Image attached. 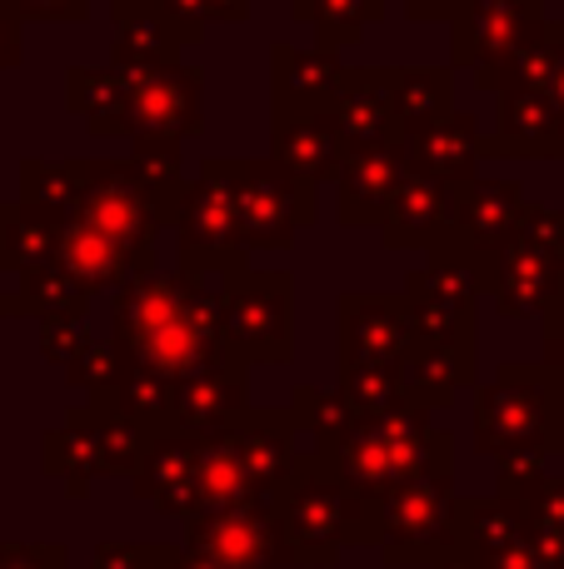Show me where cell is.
Segmentation results:
<instances>
[{
	"instance_id": "4fadbf2b",
	"label": "cell",
	"mask_w": 564,
	"mask_h": 569,
	"mask_svg": "<svg viewBox=\"0 0 564 569\" xmlns=\"http://www.w3.org/2000/svg\"><path fill=\"white\" fill-rule=\"evenodd\" d=\"M185 550L220 569H285L280 555V530H275V505L255 500L240 510H215L195 515L185 525Z\"/></svg>"
},
{
	"instance_id": "f5cc1de1",
	"label": "cell",
	"mask_w": 564,
	"mask_h": 569,
	"mask_svg": "<svg viewBox=\"0 0 564 569\" xmlns=\"http://www.w3.org/2000/svg\"><path fill=\"white\" fill-rule=\"evenodd\" d=\"M20 56H26V20H20L16 10L0 6V76L16 70Z\"/></svg>"
},
{
	"instance_id": "6da1fadb",
	"label": "cell",
	"mask_w": 564,
	"mask_h": 569,
	"mask_svg": "<svg viewBox=\"0 0 564 569\" xmlns=\"http://www.w3.org/2000/svg\"><path fill=\"white\" fill-rule=\"evenodd\" d=\"M110 335H115L120 360L165 375L170 385L230 355L220 284L185 270H155V276L120 284L110 295Z\"/></svg>"
},
{
	"instance_id": "ffe728a7",
	"label": "cell",
	"mask_w": 564,
	"mask_h": 569,
	"mask_svg": "<svg viewBox=\"0 0 564 569\" xmlns=\"http://www.w3.org/2000/svg\"><path fill=\"white\" fill-rule=\"evenodd\" d=\"M330 116H335L350 150L405 146L395 120V100H390V66H350Z\"/></svg>"
},
{
	"instance_id": "3957f363",
	"label": "cell",
	"mask_w": 564,
	"mask_h": 569,
	"mask_svg": "<svg viewBox=\"0 0 564 569\" xmlns=\"http://www.w3.org/2000/svg\"><path fill=\"white\" fill-rule=\"evenodd\" d=\"M475 450L500 460L515 450L564 455V375L545 360H505L475 390Z\"/></svg>"
},
{
	"instance_id": "f1b7e54d",
	"label": "cell",
	"mask_w": 564,
	"mask_h": 569,
	"mask_svg": "<svg viewBox=\"0 0 564 569\" xmlns=\"http://www.w3.org/2000/svg\"><path fill=\"white\" fill-rule=\"evenodd\" d=\"M530 540V515L525 505L505 500V495H460L455 500V545L480 560L515 550Z\"/></svg>"
},
{
	"instance_id": "30bf717a",
	"label": "cell",
	"mask_w": 564,
	"mask_h": 569,
	"mask_svg": "<svg viewBox=\"0 0 564 569\" xmlns=\"http://www.w3.org/2000/svg\"><path fill=\"white\" fill-rule=\"evenodd\" d=\"M130 80V140L185 146L205 130V76L185 60L155 70H125Z\"/></svg>"
},
{
	"instance_id": "1f68e13d",
	"label": "cell",
	"mask_w": 564,
	"mask_h": 569,
	"mask_svg": "<svg viewBox=\"0 0 564 569\" xmlns=\"http://www.w3.org/2000/svg\"><path fill=\"white\" fill-rule=\"evenodd\" d=\"M90 300L95 295L85 290L75 276H70L66 266H46V270H26V276H16V284L6 290V300H0V310L6 315H30V320H90Z\"/></svg>"
},
{
	"instance_id": "74e56055",
	"label": "cell",
	"mask_w": 564,
	"mask_h": 569,
	"mask_svg": "<svg viewBox=\"0 0 564 569\" xmlns=\"http://www.w3.org/2000/svg\"><path fill=\"white\" fill-rule=\"evenodd\" d=\"M255 500H260V490L250 480V470L240 465L230 435L205 440V450H200V515L240 510V505H255Z\"/></svg>"
},
{
	"instance_id": "f907efd6",
	"label": "cell",
	"mask_w": 564,
	"mask_h": 569,
	"mask_svg": "<svg viewBox=\"0 0 564 569\" xmlns=\"http://www.w3.org/2000/svg\"><path fill=\"white\" fill-rule=\"evenodd\" d=\"M530 535H564V475H550L535 490V500L525 505Z\"/></svg>"
},
{
	"instance_id": "d6986e66",
	"label": "cell",
	"mask_w": 564,
	"mask_h": 569,
	"mask_svg": "<svg viewBox=\"0 0 564 569\" xmlns=\"http://www.w3.org/2000/svg\"><path fill=\"white\" fill-rule=\"evenodd\" d=\"M230 445H235L240 465H245L250 480H255L260 500H275L280 485L295 475L300 455H305L300 450V425H295V415H290V405L285 410H260V405H250V415L230 430Z\"/></svg>"
},
{
	"instance_id": "7a4b0ae2",
	"label": "cell",
	"mask_w": 564,
	"mask_h": 569,
	"mask_svg": "<svg viewBox=\"0 0 564 569\" xmlns=\"http://www.w3.org/2000/svg\"><path fill=\"white\" fill-rule=\"evenodd\" d=\"M275 530L285 569H335L340 550H380V505H365L340 480L335 460L305 450L275 500Z\"/></svg>"
},
{
	"instance_id": "94428289",
	"label": "cell",
	"mask_w": 564,
	"mask_h": 569,
	"mask_svg": "<svg viewBox=\"0 0 564 569\" xmlns=\"http://www.w3.org/2000/svg\"><path fill=\"white\" fill-rule=\"evenodd\" d=\"M0 270H6V266H0ZM0 300H6V284H0ZM0 320H6V310H0Z\"/></svg>"
},
{
	"instance_id": "e0dca14e",
	"label": "cell",
	"mask_w": 564,
	"mask_h": 569,
	"mask_svg": "<svg viewBox=\"0 0 564 569\" xmlns=\"http://www.w3.org/2000/svg\"><path fill=\"white\" fill-rule=\"evenodd\" d=\"M200 450H205V440H195V435H180V430L155 435L140 470L130 475L135 500L155 505L160 515L190 525L200 515Z\"/></svg>"
},
{
	"instance_id": "681fc988",
	"label": "cell",
	"mask_w": 564,
	"mask_h": 569,
	"mask_svg": "<svg viewBox=\"0 0 564 569\" xmlns=\"http://www.w3.org/2000/svg\"><path fill=\"white\" fill-rule=\"evenodd\" d=\"M0 6L40 26H85L90 20V0H0Z\"/></svg>"
},
{
	"instance_id": "7402d4cb",
	"label": "cell",
	"mask_w": 564,
	"mask_h": 569,
	"mask_svg": "<svg viewBox=\"0 0 564 569\" xmlns=\"http://www.w3.org/2000/svg\"><path fill=\"white\" fill-rule=\"evenodd\" d=\"M405 156H410V170L415 176H430L440 186L460 190L475 180L480 160H485V136H480V120L455 110V116L435 120L430 130L405 140Z\"/></svg>"
},
{
	"instance_id": "60d3db41",
	"label": "cell",
	"mask_w": 564,
	"mask_h": 569,
	"mask_svg": "<svg viewBox=\"0 0 564 569\" xmlns=\"http://www.w3.org/2000/svg\"><path fill=\"white\" fill-rule=\"evenodd\" d=\"M90 415H95V425H100V445H105V475L110 480H120V475H135L140 470V460H145V450H150V440L155 435L145 430L140 420H130L125 410H120L110 395H90Z\"/></svg>"
},
{
	"instance_id": "836d02e7",
	"label": "cell",
	"mask_w": 564,
	"mask_h": 569,
	"mask_svg": "<svg viewBox=\"0 0 564 569\" xmlns=\"http://www.w3.org/2000/svg\"><path fill=\"white\" fill-rule=\"evenodd\" d=\"M385 10L390 0H290V16L315 30V50H330V56L360 46L385 20Z\"/></svg>"
},
{
	"instance_id": "ba28073f",
	"label": "cell",
	"mask_w": 564,
	"mask_h": 569,
	"mask_svg": "<svg viewBox=\"0 0 564 569\" xmlns=\"http://www.w3.org/2000/svg\"><path fill=\"white\" fill-rule=\"evenodd\" d=\"M415 320L405 295L385 290H345L335 300V350L340 365L355 370H400L415 355Z\"/></svg>"
},
{
	"instance_id": "f35d334b",
	"label": "cell",
	"mask_w": 564,
	"mask_h": 569,
	"mask_svg": "<svg viewBox=\"0 0 564 569\" xmlns=\"http://www.w3.org/2000/svg\"><path fill=\"white\" fill-rule=\"evenodd\" d=\"M290 415H295L300 435H310L315 440L320 455H340V445L355 435V410L345 405V395L330 385V390H320V385H295V395H290Z\"/></svg>"
},
{
	"instance_id": "816d5d0a",
	"label": "cell",
	"mask_w": 564,
	"mask_h": 569,
	"mask_svg": "<svg viewBox=\"0 0 564 569\" xmlns=\"http://www.w3.org/2000/svg\"><path fill=\"white\" fill-rule=\"evenodd\" d=\"M155 6L165 10L170 26H175L180 36H185V46H200V40L210 36V30H205V26H210V16L200 10V0H155Z\"/></svg>"
},
{
	"instance_id": "9c48e42d",
	"label": "cell",
	"mask_w": 564,
	"mask_h": 569,
	"mask_svg": "<svg viewBox=\"0 0 564 569\" xmlns=\"http://www.w3.org/2000/svg\"><path fill=\"white\" fill-rule=\"evenodd\" d=\"M545 20V0H465V10L450 20V66L475 70V86L490 90L500 66Z\"/></svg>"
},
{
	"instance_id": "ac0fdd59",
	"label": "cell",
	"mask_w": 564,
	"mask_h": 569,
	"mask_svg": "<svg viewBox=\"0 0 564 569\" xmlns=\"http://www.w3.org/2000/svg\"><path fill=\"white\" fill-rule=\"evenodd\" d=\"M410 176V156L405 146H375V150H350L345 170L335 176V216L350 230H380V216L390 210L395 190Z\"/></svg>"
},
{
	"instance_id": "484cf974",
	"label": "cell",
	"mask_w": 564,
	"mask_h": 569,
	"mask_svg": "<svg viewBox=\"0 0 564 569\" xmlns=\"http://www.w3.org/2000/svg\"><path fill=\"white\" fill-rule=\"evenodd\" d=\"M40 465H46L50 480L66 485L70 500H85L90 485L105 480V445H100V425H95V415H90L85 400L46 435Z\"/></svg>"
},
{
	"instance_id": "c3c4849f",
	"label": "cell",
	"mask_w": 564,
	"mask_h": 569,
	"mask_svg": "<svg viewBox=\"0 0 564 569\" xmlns=\"http://www.w3.org/2000/svg\"><path fill=\"white\" fill-rule=\"evenodd\" d=\"M0 569H70V550L56 540H0Z\"/></svg>"
},
{
	"instance_id": "b9f144b4",
	"label": "cell",
	"mask_w": 564,
	"mask_h": 569,
	"mask_svg": "<svg viewBox=\"0 0 564 569\" xmlns=\"http://www.w3.org/2000/svg\"><path fill=\"white\" fill-rule=\"evenodd\" d=\"M335 390L345 395V405L355 410L360 425H380V420H390L395 410L410 405L405 375L400 370H355V365H340Z\"/></svg>"
},
{
	"instance_id": "ab89813d",
	"label": "cell",
	"mask_w": 564,
	"mask_h": 569,
	"mask_svg": "<svg viewBox=\"0 0 564 569\" xmlns=\"http://www.w3.org/2000/svg\"><path fill=\"white\" fill-rule=\"evenodd\" d=\"M105 395L130 415V420L145 425L150 435H170V430H175V385H170L165 375L140 370V365L125 360V365H120V380L110 385Z\"/></svg>"
},
{
	"instance_id": "8fae6325",
	"label": "cell",
	"mask_w": 564,
	"mask_h": 569,
	"mask_svg": "<svg viewBox=\"0 0 564 569\" xmlns=\"http://www.w3.org/2000/svg\"><path fill=\"white\" fill-rule=\"evenodd\" d=\"M70 220H85L100 236H110L115 246H125L130 256H155V240L165 230V220L155 216V206L145 200V190L135 186L125 156H85V196Z\"/></svg>"
},
{
	"instance_id": "4dcf8cb0",
	"label": "cell",
	"mask_w": 564,
	"mask_h": 569,
	"mask_svg": "<svg viewBox=\"0 0 564 569\" xmlns=\"http://www.w3.org/2000/svg\"><path fill=\"white\" fill-rule=\"evenodd\" d=\"M390 100H395L400 140L455 116V66H390Z\"/></svg>"
},
{
	"instance_id": "277c9868",
	"label": "cell",
	"mask_w": 564,
	"mask_h": 569,
	"mask_svg": "<svg viewBox=\"0 0 564 569\" xmlns=\"http://www.w3.org/2000/svg\"><path fill=\"white\" fill-rule=\"evenodd\" d=\"M175 256L185 276H240L250 250L240 236V156H205L175 216Z\"/></svg>"
},
{
	"instance_id": "f6af8a7d",
	"label": "cell",
	"mask_w": 564,
	"mask_h": 569,
	"mask_svg": "<svg viewBox=\"0 0 564 569\" xmlns=\"http://www.w3.org/2000/svg\"><path fill=\"white\" fill-rule=\"evenodd\" d=\"M515 246L535 250V256H555L564 260V210L550 206V200H530L525 216H520Z\"/></svg>"
},
{
	"instance_id": "11a10c76",
	"label": "cell",
	"mask_w": 564,
	"mask_h": 569,
	"mask_svg": "<svg viewBox=\"0 0 564 569\" xmlns=\"http://www.w3.org/2000/svg\"><path fill=\"white\" fill-rule=\"evenodd\" d=\"M200 10L210 16V26H245L250 0H200Z\"/></svg>"
},
{
	"instance_id": "680465c9",
	"label": "cell",
	"mask_w": 564,
	"mask_h": 569,
	"mask_svg": "<svg viewBox=\"0 0 564 569\" xmlns=\"http://www.w3.org/2000/svg\"><path fill=\"white\" fill-rule=\"evenodd\" d=\"M545 100H550V110L560 116V126H564V56H560L555 76H550V86H545Z\"/></svg>"
},
{
	"instance_id": "7bdbcfd3",
	"label": "cell",
	"mask_w": 564,
	"mask_h": 569,
	"mask_svg": "<svg viewBox=\"0 0 564 569\" xmlns=\"http://www.w3.org/2000/svg\"><path fill=\"white\" fill-rule=\"evenodd\" d=\"M545 480H550V455H540V450H515L495 460V495H505L515 505L535 500V490Z\"/></svg>"
},
{
	"instance_id": "8d00e7d4",
	"label": "cell",
	"mask_w": 564,
	"mask_h": 569,
	"mask_svg": "<svg viewBox=\"0 0 564 569\" xmlns=\"http://www.w3.org/2000/svg\"><path fill=\"white\" fill-rule=\"evenodd\" d=\"M560 56H564V20H545V26L500 66V76L490 80V96L495 100L500 96H545Z\"/></svg>"
},
{
	"instance_id": "4316f807",
	"label": "cell",
	"mask_w": 564,
	"mask_h": 569,
	"mask_svg": "<svg viewBox=\"0 0 564 569\" xmlns=\"http://www.w3.org/2000/svg\"><path fill=\"white\" fill-rule=\"evenodd\" d=\"M345 70L350 66H340V56H330V50H300L275 40L270 46V96H275V106L330 110L345 86Z\"/></svg>"
},
{
	"instance_id": "bcb514c9",
	"label": "cell",
	"mask_w": 564,
	"mask_h": 569,
	"mask_svg": "<svg viewBox=\"0 0 564 569\" xmlns=\"http://www.w3.org/2000/svg\"><path fill=\"white\" fill-rule=\"evenodd\" d=\"M100 345V335L90 330V320H46L40 325V355H46L50 365H60V370H70V365L80 360V355H90Z\"/></svg>"
},
{
	"instance_id": "91938a15",
	"label": "cell",
	"mask_w": 564,
	"mask_h": 569,
	"mask_svg": "<svg viewBox=\"0 0 564 569\" xmlns=\"http://www.w3.org/2000/svg\"><path fill=\"white\" fill-rule=\"evenodd\" d=\"M170 569H220V565H210V560H200V555H190L185 545H180V555L170 560Z\"/></svg>"
},
{
	"instance_id": "f546056e",
	"label": "cell",
	"mask_w": 564,
	"mask_h": 569,
	"mask_svg": "<svg viewBox=\"0 0 564 569\" xmlns=\"http://www.w3.org/2000/svg\"><path fill=\"white\" fill-rule=\"evenodd\" d=\"M475 385V345H430L420 340L405 365V395L420 410H450L460 390Z\"/></svg>"
},
{
	"instance_id": "ee69618b",
	"label": "cell",
	"mask_w": 564,
	"mask_h": 569,
	"mask_svg": "<svg viewBox=\"0 0 564 569\" xmlns=\"http://www.w3.org/2000/svg\"><path fill=\"white\" fill-rule=\"evenodd\" d=\"M180 545L160 540H100L90 550V569H170Z\"/></svg>"
},
{
	"instance_id": "d590c367",
	"label": "cell",
	"mask_w": 564,
	"mask_h": 569,
	"mask_svg": "<svg viewBox=\"0 0 564 569\" xmlns=\"http://www.w3.org/2000/svg\"><path fill=\"white\" fill-rule=\"evenodd\" d=\"M85 196V156L75 160H46V156H26L20 160V200L56 220H70L80 210Z\"/></svg>"
},
{
	"instance_id": "db71d44e",
	"label": "cell",
	"mask_w": 564,
	"mask_h": 569,
	"mask_svg": "<svg viewBox=\"0 0 564 569\" xmlns=\"http://www.w3.org/2000/svg\"><path fill=\"white\" fill-rule=\"evenodd\" d=\"M405 6V16L415 20V26H440V20H455L460 10H465V0H400Z\"/></svg>"
},
{
	"instance_id": "d6a6232c",
	"label": "cell",
	"mask_w": 564,
	"mask_h": 569,
	"mask_svg": "<svg viewBox=\"0 0 564 569\" xmlns=\"http://www.w3.org/2000/svg\"><path fill=\"white\" fill-rule=\"evenodd\" d=\"M60 236H66V220L26 206L20 196L0 206V266L16 270V276L56 266L60 260Z\"/></svg>"
},
{
	"instance_id": "52a82bcc",
	"label": "cell",
	"mask_w": 564,
	"mask_h": 569,
	"mask_svg": "<svg viewBox=\"0 0 564 569\" xmlns=\"http://www.w3.org/2000/svg\"><path fill=\"white\" fill-rule=\"evenodd\" d=\"M315 186L290 176L270 156L240 160V236H245V250H290L300 230L315 226Z\"/></svg>"
},
{
	"instance_id": "44dd1931",
	"label": "cell",
	"mask_w": 564,
	"mask_h": 569,
	"mask_svg": "<svg viewBox=\"0 0 564 569\" xmlns=\"http://www.w3.org/2000/svg\"><path fill=\"white\" fill-rule=\"evenodd\" d=\"M450 206H455V190L410 170L405 186L390 200V210L380 216V246L385 250H435L450 230Z\"/></svg>"
},
{
	"instance_id": "9a60e30c",
	"label": "cell",
	"mask_w": 564,
	"mask_h": 569,
	"mask_svg": "<svg viewBox=\"0 0 564 569\" xmlns=\"http://www.w3.org/2000/svg\"><path fill=\"white\" fill-rule=\"evenodd\" d=\"M250 415V365L225 355L175 385V430L195 440H220Z\"/></svg>"
},
{
	"instance_id": "5b68a950",
	"label": "cell",
	"mask_w": 564,
	"mask_h": 569,
	"mask_svg": "<svg viewBox=\"0 0 564 569\" xmlns=\"http://www.w3.org/2000/svg\"><path fill=\"white\" fill-rule=\"evenodd\" d=\"M225 350L245 365L295 360V276L290 270H240L220 280Z\"/></svg>"
},
{
	"instance_id": "603a6c76",
	"label": "cell",
	"mask_w": 564,
	"mask_h": 569,
	"mask_svg": "<svg viewBox=\"0 0 564 569\" xmlns=\"http://www.w3.org/2000/svg\"><path fill=\"white\" fill-rule=\"evenodd\" d=\"M60 266L70 270L90 295H115L120 284L155 276L160 256H130L125 246H115L110 236H100L85 220H66V236H60Z\"/></svg>"
},
{
	"instance_id": "cb8c5ba5",
	"label": "cell",
	"mask_w": 564,
	"mask_h": 569,
	"mask_svg": "<svg viewBox=\"0 0 564 569\" xmlns=\"http://www.w3.org/2000/svg\"><path fill=\"white\" fill-rule=\"evenodd\" d=\"M110 56L115 70H155V66H175L185 36L170 26V16L155 0H110Z\"/></svg>"
},
{
	"instance_id": "2e32d148",
	"label": "cell",
	"mask_w": 564,
	"mask_h": 569,
	"mask_svg": "<svg viewBox=\"0 0 564 569\" xmlns=\"http://www.w3.org/2000/svg\"><path fill=\"white\" fill-rule=\"evenodd\" d=\"M270 160L300 176L305 186H320L345 170L350 160V146L340 136L335 116L330 110H300V106H275L270 110Z\"/></svg>"
},
{
	"instance_id": "83f0119b",
	"label": "cell",
	"mask_w": 564,
	"mask_h": 569,
	"mask_svg": "<svg viewBox=\"0 0 564 569\" xmlns=\"http://www.w3.org/2000/svg\"><path fill=\"white\" fill-rule=\"evenodd\" d=\"M66 110L85 120L95 140L130 136V80L115 66H70L66 70Z\"/></svg>"
},
{
	"instance_id": "d4e9b609",
	"label": "cell",
	"mask_w": 564,
	"mask_h": 569,
	"mask_svg": "<svg viewBox=\"0 0 564 569\" xmlns=\"http://www.w3.org/2000/svg\"><path fill=\"white\" fill-rule=\"evenodd\" d=\"M485 156L500 160H550L564 156V126L545 96H500L495 130L485 136Z\"/></svg>"
},
{
	"instance_id": "6f0895ef",
	"label": "cell",
	"mask_w": 564,
	"mask_h": 569,
	"mask_svg": "<svg viewBox=\"0 0 564 569\" xmlns=\"http://www.w3.org/2000/svg\"><path fill=\"white\" fill-rule=\"evenodd\" d=\"M540 360H545L555 375H564V325L545 330V355H540Z\"/></svg>"
},
{
	"instance_id": "e575fe53",
	"label": "cell",
	"mask_w": 564,
	"mask_h": 569,
	"mask_svg": "<svg viewBox=\"0 0 564 569\" xmlns=\"http://www.w3.org/2000/svg\"><path fill=\"white\" fill-rule=\"evenodd\" d=\"M125 166L135 176V186L145 190V200L155 206V216L165 220V230L175 226L180 200H185L190 180H185V160H180V146H160V140H130Z\"/></svg>"
},
{
	"instance_id": "7c38bea8",
	"label": "cell",
	"mask_w": 564,
	"mask_h": 569,
	"mask_svg": "<svg viewBox=\"0 0 564 569\" xmlns=\"http://www.w3.org/2000/svg\"><path fill=\"white\" fill-rule=\"evenodd\" d=\"M530 196L520 180L495 176V180H470V186L455 190V206H450V230L445 240L455 250H465L480 270H490L510 246H515L520 216H525ZM485 280V276H480Z\"/></svg>"
},
{
	"instance_id": "8992f818",
	"label": "cell",
	"mask_w": 564,
	"mask_h": 569,
	"mask_svg": "<svg viewBox=\"0 0 564 569\" xmlns=\"http://www.w3.org/2000/svg\"><path fill=\"white\" fill-rule=\"evenodd\" d=\"M455 475L400 485L380 500V560L390 569H435L445 550H455Z\"/></svg>"
},
{
	"instance_id": "5bb4252c",
	"label": "cell",
	"mask_w": 564,
	"mask_h": 569,
	"mask_svg": "<svg viewBox=\"0 0 564 569\" xmlns=\"http://www.w3.org/2000/svg\"><path fill=\"white\" fill-rule=\"evenodd\" d=\"M485 300L505 320H545V330L564 325V260L510 246L480 280Z\"/></svg>"
},
{
	"instance_id": "9f6ffc18",
	"label": "cell",
	"mask_w": 564,
	"mask_h": 569,
	"mask_svg": "<svg viewBox=\"0 0 564 569\" xmlns=\"http://www.w3.org/2000/svg\"><path fill=\"white\" fill-rule=\"evenodd\" d=\"M485 569H555V565L540 560V555L530 550V540H525V545H515V550H505V555H495V560H485Z\"/></svg>"
},
{
	"instance_id": "7dc6e473",
	"label": "cell",
	"mask_w": 564,
	"mask_h": 569,
	"mask_svg": "<svg viewBox=\"0 0 564 569\" xmlns=\"http://www.w3.org/2000/svg\"><path fill=\"white\" fill-rule=\"evenodd\" d=\"M120 365H125V360H120L115 340H100L95 350L80 355V360L66 370V385H70V390H85V400H90V395H105L110 385L120 380Z\"/></svg>"
}]
</instances>
